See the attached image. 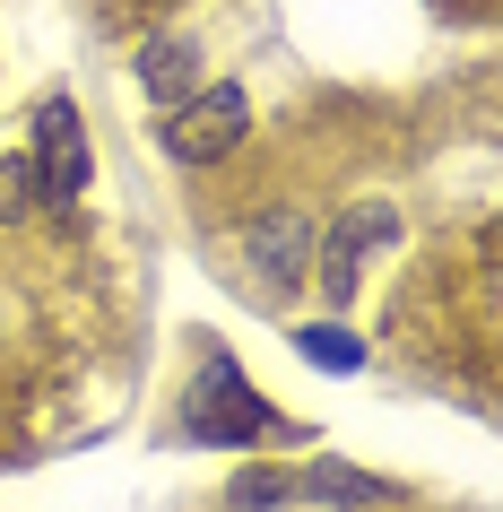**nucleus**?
<instances>
[{
  "label": "nucleus",
  "instance_id": "f257e3e1",
  "mask_svg": "<svg viewBox=\"0 0 503 512\" xmlns=\"http://www.w3.org/2000/svg\"><path fill=\"white\" fill-rule=\"evenodd\" d=\"M183 434H191V443H217V452H235V443H261V434H278V417L261 408V391H252V374H243L235 356H209V365L191 374Z\"/></svg>",
  "mask_w": 503,
  "mask_h": 512
},
{
  "label": "nucleus",
  "instance_id": "f03ea898",
  "mask_svg": "<svg viewBox=\"0 0 503 512\" xmlns=\"http://www.w3.org/2000/svg\"><path fill=\"white\" fill-rule=\"evenodd\" d=\"M165 157L174 165H217L235 157L243 131H252V105H243V87H191L183 105H165Z\"/></svg>",
  "mask_w": 503,
  "mask_h": 512
},
{
  "label": "nucleus",
  "instance_id": "7ed1b4c3",
  "mask_svg": "<svg viewBox=\"0 0 503 512\" xmlns=\"http://www.w3.org/2000/svg\"><path fill=\"white\" fill-rule=\"evenodd\" d=\"M399 235V209L391 200H356V209L339 217V226H330V235H321V252H313V278L321 287H330V296H356V287H365V261L373 252H382V243Z\"/></svg>",
  "mask_w": 503,
  "mask_h": 512
},
{
  "label": "nucleus",
  "instance_id": "20e7f679",
  "mask_svg": "<svg viewBox=\"0 0 503 512\" xmlns=\"http://www.w3.org/2000/svg\"><path fill=\"white\" fill-rule=\"evenodd\" d=\"M313 252H321V226L304 209H269L243 226V261L261 270V287H304L313 278Z\"/></svg>",
  "mask_w": 503,
  "mask_h": 512
},
{
  "label": "nucleus",
  "instance_id": "39448f33",
  "mask_svg": "<svg viewBox=\"0 0 503 512\" xmlns=\"http://www.w3.org/2000/svg\"><path fill=\"white\" fill-rule=\"evenodd\" d=\"M35 191L44 200H79L87 191V122L70 96H44V113H35Z\"/></svg>",
  "mask_w": 503,
  "mask_h": 512
},
{
  "label": "nucleus",
  "instance_id": "423d86ee",
  "mask_svg": "<svg viewBox=\"0 0 503 512\" xmlns=\"http://www.w3.org/2000/svg\"><path fill=\"white\" fill-rule=\"evenodd\" d=\"M287 495H313V504H382L391 486L373 469H347V460H313V469H287Z\"/></svg>",
  "mask_w": 503,
  "mask_h": 512
},
{
  "label": "nucleus",
  "instance_id": "0eeeda50",
  "mask_svg": "<svg viewBox=\"0 0 503 512\" xmlns=\"http://www.w3.org/2000/svg\"><path fill=\"white\" fill-rule=\"evenodd\" d=\"M191 79H200V61H191V44H183V35H148V44H139V87H148V96L183 105V96H191Z\"/></svg>",
  "mask_w": 503,
  "mask_h": 512
},
{
  "label": "nucleus",
  "instance_id": "6e6552de",
  "mask_svg": "<svg viewBox=\"0 0 503 512\" xmlns=\"http://www.w3.org/2000/svg\"><path fill=\"white\" fill-rule=\"evenodd\" d=\"M295 348L313 356L321 374H356V365H365V339H356L347 322H304V330H295Z\"/></svg>",
  "mask_w": 503,
  "mask_h": 512
},
{
  "label": "nucleus",
  "instance_id": "1a4fd4ad",
  "mask_svg": "<svg viewBox=\"0 0 503 512\" xmlns=\"http://www.w3.org/2000/svg\"><path fill=\"white\" fill-rule=\"evenodd\" d=\"M35 209V165L27 157H0V226H18Z\"/></svg>",
  "mask_w": 503,
  "mask_h": 512
}]
</instances>
